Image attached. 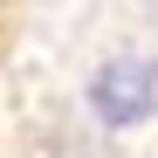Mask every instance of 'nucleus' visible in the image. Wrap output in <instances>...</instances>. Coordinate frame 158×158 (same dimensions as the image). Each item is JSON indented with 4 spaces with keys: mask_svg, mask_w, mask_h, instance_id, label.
<instances>
[{
    "mask_svg": "<svg viewBox=\"0 0 158 158\" xmlns=\"http://www.w3.org/2000/svg\"><path fill=\"white\" fill-rule=\"evenodd\" d=\"M89 110H96V124H110V131L144 124V117L158 110V69L138 62V55L103 62V69H96V83H89Z\"/></svg>",
    "mask_w": 158,
    "mask_h": 158,
    "instance_id": "nucleus-1",
    "label": "nucleus"
}]
</instances>
